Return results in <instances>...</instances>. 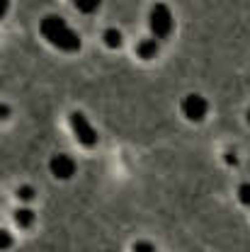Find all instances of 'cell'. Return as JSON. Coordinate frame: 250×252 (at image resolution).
<instances>
[{"label":"cell","mask_w":250,"mask_h":252,"mask_svg":"<svg viewBox=\"0 0 250 252\" xmlns=\"http://www.w3.org/2000/svg\"><path fill=\"white\" fill-rule=\"evenodd\" d=\"M39 30L44 34V39H46L49 44H54L56 49H63V51H78V49H80L78 34L71 30L61 17H56V15L44 17L41 25H39Z\"/></svg>","instance_id":"obj_1"},{"label":"cell","mask_w":250,"mask_h":252,"mask_svg":"<svg viewBox=\"0 0 250 252\" xmlns=\"http://www.w3.org/2000/svg\"><path fill=\"white\" fill-rule=\"evenodd\" d=\"M148 25L156 39H165L170 32H173V15L165 5H156L151 10V17H148Z\"/></svg>","instance_id":"obj_2"},{"label":"cell","mask_w":250,"mask_h":252,"mask_svg":"<svg viewBox=\"0 0 250 252\" xmlns=\"http://www.w3.org/2000/svg\"><path fill=\"white\" fill-rule=\"evenodd\" d=\"M71 126H73V133H75V138H78L83 146L93 148L95 143H97V133H95V128L90 126V122H88V119H85L80 112L71 114Z\"/></svg>","instance_id":"obj_3"},{"label":"cell","mask_w":250,"mask_h":252,"mask_svg":"<svg viewBox=\"0 0 250 252\" xmlns=\"http://www.w3.org/2000/svg\"><path fill=\"white\" fill-rule=\"evenodd\" d=\"M182 112L189 122H202L207 117V99L202 94H187L182 99Z\"/></svg>","instance_id":"obj_4"},{"label":"cell","mask_w":250,"mask_h":252,"mask_svg":"<svg viewBox=\"0 0 250 252\" xmlns=\"http://www.w3.org/2000/svg\"><path fill=\"white\" fill-rule=\"evenodd\" d=\"M73 172H75V162H73L68 156L51 158V175H54V177H59V180H68Z\"/></svg>","instance_id":"obj_5"},{"label":"cell","mask_w":250,"mask_h":252,"mask_svg":"<svg viewBox=\"0 0 250 252\" xmlns=\"http://www.w3.org/2000/svg\"><path fill=\"white\" fill-rule=\"evenodd\" d=\"M136 54L141 56V59H153L158 54V44H156V39H143V41H139V46H136Z\"/></svg>","instance_id":"obj_6"},{"label":"cell","mask_w":250,"mask_h":252,"mask_svg":"<svg viewBox=\"0 0 250 252\" xmlns=\"http://www.w3.org/2000/svg\"><path fill=\"white\" fill-rule=\"evenodd\" d=\"M105 44H107L109 49H119V46H122V34H119V30L105 32Z\"/></svg>","instance_id":"obj_7"},{"label":"cell","mask_w":250,"mask_h":252,"mask_svg":"<svg viewBox=\"0 0 250 252\" xmlns=\"http://www.w3.org/2000/svg\"><path fill=\"white\" fill-rule=\"evenodd\" d=\"M75 2V7L83 12V15H90V12H95L97 7H100V0H73Z\"/></svg>","instance_id":"obj_8"},{"label":"cell","mask_w":250,"mask_h":252,"mask_svg":"<svg viewBox=\"0 0 250 252\" xmlns=\"http://www.w3.org/2000/svg\"><path fill=\"white\" fill-rule=\"evenodd\" d=\"M15 220H17L22 228H27V225H32V220H34V214H32L30 209H17V211H15Z\"/></svg>","instance_id":"obj_9"},{"label":"cell","mask_w":250,"mask_h":252,"mask_svg":"<svg viewBox=\"0 0 250 252\" xmlns=\"http://www.w3.org/2000/svg\"><path fill=\"white\" fill-rule=\"evenodd\" d=\"M238 199H241V204L250 206V182L241 185V189H238Z\"/></svg>","instance_id":"obj_10"},{"label":"cell","mask_w":250,"mask_h":252,"mask_svg":"<svg viewBox=\"0 0 250 252\" xmlns=\"http://www.w3.org/2000/svg\"><path fill=\"white\" fill-rule=\"evenodd\" d=\"M134 252H156V248L148 240H139V243H134Z\"/></svg>","instance_id":"obj_11"},{"label":"cell","mask_w":250,"mask_h":252,"mask_svg":"<svg viewBox=\"0 0 250 252\" xmlns=\"http://www.w3.org/2000/svg\"><path fill=\"white\" fill-rule=\"evenodd\" d=\"M17 196H20V199H25V201H30L32 196H34V191H32L30 187H22L20 191H17Z\"/></svg>","instance_id":"obj_12"},{"label":"cell","mask_w":250,"mask_h":252,"mask_svg":"<svg viewBox=\"0 0 250 252\" xmlns=\"http://www.w3.org/2000/svg\"><path fill=\"white\" fill-rule=\"evenodd\" d=\"M10 245V235L7 233H2V248H7Z\"/></svg>","instance_id":"obj_13"},{"label":"cell","mask_w":250,"mask_h":252,"mask_svg":"<svg viewBox=\"0 0 250 252\" xmlns=\"http://www.w3.org/2000/svg\"><path fill=\"white\" fill-rule=\"evenodd\" d=\"M248 122H250V112H248Z\"/></svg>","instance_id":"obj_14"}]
</instances>
